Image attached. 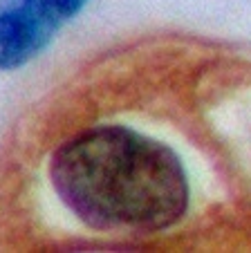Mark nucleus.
Masks as SVG:
<instances>
[{
	"label": "nucleus",
	"instance_id": "f257e3e1",
	"mask_svg": "<svg viewBox=\"0 0 251 253\" xmlns=\"http://www.w3.org/2000/svg\"><path fill=\"white\" fill-rule=\"evenodd\" d=\"M50 175L67 209L99 231L152 233L175 224L189 206L180 157L123 126H99L65 141Z\"/></svg>",
	"mask_w": 251,
	"mask_h": 253
},
{
	"label": "nucleus",
	"instance_id": "f03ea898",
	"mask_svg": "<svg viewBox=\"0 0 251 253\" xmlns=\"http://www.w3.org/2000/svg\"><path fill=\"white\" fill-rule=\"evenodd\" d=\"M88 0H0V70H14L43 52L54 34Z\"/></svg>",
	"mask_w": 251,
	"mask_h": 253
}]
</instances>
